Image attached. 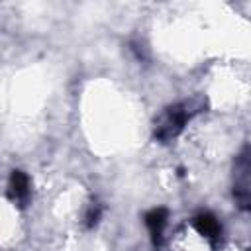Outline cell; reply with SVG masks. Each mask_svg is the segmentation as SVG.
Returning a JSON list of instances; mask_svg holds the SVG:
<instances>
[{"label":"cell","mask_w":251,"mask_h":251,"mask_svg":"<svg viewBox=\"0 0 251 251\" xmlns=\"http://www.w3.org/2000/svg\"><path fill=\"white\" fill-rule=\"evenodd\" d=\"M204 108H206V98L204 96H194L190 100H184V102H178V104L167 108L155 124V139H159L163 143L171 141L173 137H176L182 131L184 124L192 116L202 112Z\"/></svg>","instance_id":"obj_1"},{"label":"cell","mask_w":251,"mask_h":251,"mask_svg":"<svg viewBox=\"0 0 251 251\" xmlns=\"http://www.w3.org/2000/svg\"><path fill=\"white\" fill-rule=\"evenodd\" d=\"M249 186H251V182H249V151L245 147L243 153L235 161V182H233V196L243 210L249 208V198H251Z\"/></svg>","instance_id":"obj_2"},{"label":"cell","mask_w":251,"mask_h":251,"mask_svg":"<svg viewBox=\"0 0 251 251\" xmlns=\"http://www.w3.org/2000/svg\"><path fill=\"white\" fill-rule=\"evenodd\" d=\"M8 194H10L12 202H16L18 206L24 208V206L27 204L31 190H29V178H27L25 173H22V171H12V175H10V184H8Z\"/></svg>","instance_id":"obj_3"},{"label":"cell","mask_w":251,"mask_h":251,"mask_svg":"<svg viewBox=\"0 0 251 251\" xmlns=\"http://www.w3.org/2000/svg\"><path fill=\"white\" fill-rule=\"evenodd\" d=\"M167 216L169 214H167L165 208H155V210L145 214V226H147L155 245H161V241H163V229H165V224H167Z\"/></svg>","instance_id":"obj_4"},{"label":"cell","mask_w":251,"mask_h":251,"mask_svg":"<svg viewBox=\"0 0 251 251\" xmlns=\"http://www.w3.org/2000/svg\"><path fill=\"white\" fill-rule=\"evenodd\" d=\"M194 227L198 229V233H202L204 237H208L212 243H216L220 239V235H222L220 222L212 214H208V212H202V214H198L194 218Z\"/></svg>","instance_id":"obj_5"},{"label":"cell","mask_w":251,"mask_h":251,"mask_svg":"<svg viewBox=\"0 0 251 251\" xmlns=\"http://www.w3.org/2000/svg\"><path fill=\"white\" fill-rule=\"evenodd\" d=\"M100 216H102V206H100L98 202H92V204L88 206L86 214H84V224H86V227H94V226L98 224Z\"/></svg>","instance_id":"obj_6"}]
</instances>
